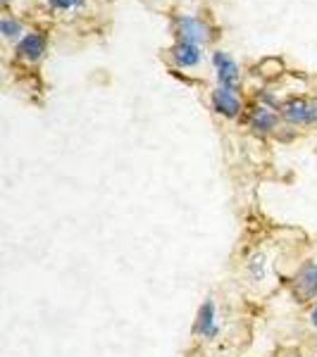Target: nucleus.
Wrapping results in <instances>:
<instances>
[{
  "label": "nucleus",
  "instance_id": "obj_1",
  "mask_svg": "<svg viewBox=\"0 0 317 357\" xmlns=\"http://www.w3.org/2000/svg\"><path fill=\"white\" fill-rule=\"evenodd\" d=\"M170 31L175 41H189V43H198L207 48H212V41H215V26L212 22L203 15L196 13H182V10H175L170 15Z\"/></svg>",
  "mask_w": 317,
  "mask_h": 357
},
{
  "label": "nucleus",
  "instance_id": "obj_2",
  "mask_svg": "<svg viewBox=\"0 0 317 357\" xmlns=\"http://www.w3.org/2000/svg\"><path fill=\"white\" fill-rule=\"evenodd\" d=\"M163 60L167 67L184 74H203V69H210V50L198 43L175 41L170 48L163 50Z\"/></svg>",
  "mask_w": 317,
  "mask_h": 357
},
{
  "label": "nucleus",
  "instance_id": "obj_3",
  "mask_svg": "<svg viewBox=\"0 0 317 357\" xmlns=\"http://www.w3.org/2000/svg\"><path fill=\"white\" fill-rule=\"evenodd\" d=\"M210 69L215 86L229 91H244V67L239 65V60L222 48H210Z\"/></svg>",
  "mask_w": 317,
  "mask_h": 357
},
{
  "label": "nucleus",
  "instance_id": "obj_4",
  "mask_svg": "<svg viewBox=\"0 0 317 357\" xmlns=\"http://www.w3.org/2000/svg\"><path fill=\"white\" fill-rule=\"evenodd\" d=\"M279 114L286 126H317V96H289L281 100Z\"/></svg>",
  "mask_w": 317,
  "mask_h": 357
},
{
  "label": "nucleus",
  "instance_id": "obj_5",
  "mask_svg": "<svg viewBox=\"0 0 317 357\" xmlns=\"http://www.w3.org/2000/svg\"><path fill=\"white\" fill-rule=\"evenodd\" d=\"M13 53L15 60L22 62V65L38 67L45 60V53H48V29L31 26L27 36L13 48Z\"/></svg>",
  "mask_w": 317,
  "mask_h": 357
},
{
  "label": "nucleus",
  "instance_id": "obj_6",
  "mask_svg": "<svg viewBox=\"0 0 317 357\" xmlns=\"http://www.w3.org/2000/svg\"><path fill=\"white\" fill-rule=\"evenodd\" d=\"M207 102H210V110L222 119H229V122H236L239 117H244L246 105L244 98H241L239 91H229L222 89V86H212L210 96H207Z\"/></svg>",
  "mask_w": 317,
  "mask_h": 357
},
{
  "label": "nucleus",
  "instance_id": "obj_7",
  "mask_svg": "<svg viewBox=\"0 0 317 357\" xmlns=\"http://www.w3.org/2000/svg\"><path fill=\"white\" fill-rule=\"evenodd\" d=\"M249 114V126L256 136H277L284 126V119H281L279 110H272V107H265V105H253L251 110H246Z\"/></svg>",
  "mask_w": 317,
  "mask_h": 357
},
{
  "label": "nucleus",
  "instance_id": "obj_8",
  "mask_svg": "<svg viewBox=\"0 0 317 357\" xmlns=\"http://www.w3.org/2000/svg\"><path fill=\"white\" fill-rule=\"evenodd\" d=\"M291 296L298 303L317 301V260L305 262L291 279Z\"/></svg>",
  "mask_w": 317,
  "mask_h": 357
},
{
  "label": "nucleus",
  "instance_id": "obj_9",
  "mask_svg": "<svg viewBox=\"0 0 317 357\" xmlns=\"http://www.w3.org/2000/svg\"><path fill=\"white\" fill-rule=\"evenodd\" d=\"M193 333L203 341H215L220 336V321H217V307L215 301L210 296L200 303L198 314H196V324H193Z\"/></svg>",
  "mask_w": 317,
  "mask_h": 357
},
{
  "label": "nucleus",
  "instance_id": "obj_10",
  "mask_svg": "<svg viewBox=\"0 0 317 357\" xmlns=\"http://www.w3.org/2000/svg\"><path fill=\"white\" fill-rule=\"evenodd\" d=\"M29 29H31V26L24 22V17L15 15L13 10L0 15V36H3V41L8 45H13V48L27 36Z\"/></svg>",
  "mask_w": 317,
  "mask_h": 357
},
{
  "label": "nucleus",
  "instance_id": "obj_11",
  "mask_svg": "<svg viewBox=\"0 0 317 357\" xmlns=\"http://www.w3.org/2000/svg\"><path fill=\"white\" fill-rule=\"evenodd\" d=\"M45 13L60 17V20H74L89 13L91 0H41Z\"/></svg>",
  "mask_w": 317,
  "mask_h": 357
},
{
  "label": "nucleus",
  "instance_id": "obj_12",
  "mask_svg": "<svg viewBox=\"0 0 317 357\" xmlns=\"http://www.w3.org/2000/svg\"><path fill=\"white\" fill-rule=\"evenodd\" d=\"M246 274H249L251 281L260 284L265 276H267V255L265 252H253L249 262H246Z\"/></svg>",
  "mask_w": 317,
  "mask_h": 357
},
{
  "label": "nucleus",
  "instance_id": "obj_13",
  "mask_svg": "<svg viewBox=\"0 0 317 357\" xmlns=\"http://www.w3.org/2000/svg\"><path fill=\"white\" fill-rule=\"evenodd\" d=\"M310 324H313L315 329H317V301L313 305V310H310Z\"/></svg>",
  "mask_w": 317,
  "mask_h": 357
}]
</instances>
